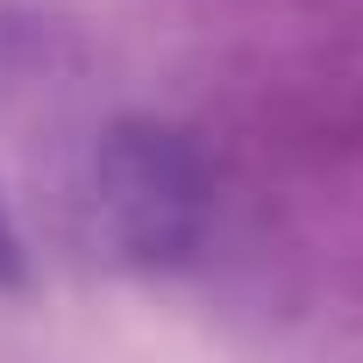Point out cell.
<instances>
[{
    "instance_id": "7a4b0ae2",
    "label": "cell",
    "mask_w": 363,
    "mask_h": 363,
    "mask_svg": "<svg viewBox=\"0 0 363 363\" xmlns=\"http://www.w3.org/2000/svg\"><path fill=\"white\" fill-rule=\"evenodd\" d=\"M0 292H29V242H22L8 193H0Z\"/></svg>"
},
{
    "instance_id": "6da1fadb",
    "label": "cell",
    "mask_w": 363,
    "mask_h": 363,
    "mask_svg": "<svg viewBox=\"0 0 363 363\" xmlns=\"http://www.w3.org/2000/svg\"><path fill=\"white\" fill-rule=\"evenodd\" d=\"M93 235L121 271H186L214 228V164L193 128L121 114L86 164Z\"/></svg>"
}]
</instances>
